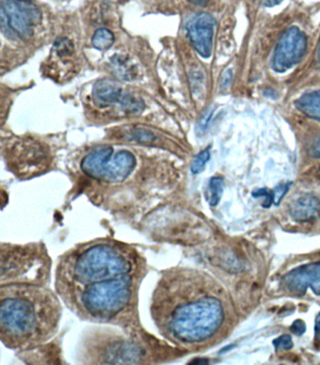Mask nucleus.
<instances>
[{
    "label": "nucleus",
    "mask_w": 320,
    "mask_h": 365,
    "mask_svg": "<svg viewBox=\"0 0 320 365\" xmlns=\"http://www.w3.org/2000/svg\"><path fill=\"white\" fill-rule=\"evenodd\" d=\"M210 158V148L201 151L197 157H195L194 161L192 163L191 170L194 174H200L205 168L206 164L209 162Z\"/></svg>",
    "instance_id": "obj_19"
},
{
    "label": "nucleus",
    "mask_w": 320,
    "mask_h": 365,
    "mask_svg": "<svg viewBox=\"0 0 320 365\" xmlns=\"http://www.w3.org/2000/svg\"><path fill=\"white\" fill-rule=\"evenodd\" d=\"M316 61H318V63L320 67V40H319V47H318V52H316Z\"/></svg>",
    "instance_id": "obj_29"
},
{
    "label": "nucleus",
    "mask_w": 320,
    "mask_h": 365,
    "mask_svg": "<svg viewBox=\"0 0 320 365\" xmlns=\"http://www.w3.org/2000/svg\"><path fill=\"white\" fill-rule=\"evenodd\" d=\"M310 154L313 158L320 159V139L313 144L310 150Z\"/></svg>",
    "instance_id": "obj_25"
},
{
    "label": "nucleus",
    "mask_w": 320,
    "mask_h": 365,
    "mask_svg": "<svg viewBox=\"0 0 320 365\" xmlns=\"http://www.w3.org/2000/svg\"><path fill=\"white\" fill-rule=\"evenodd\" d=\"M132 136L135 140L141 142V143H153L155 138L153 133L145 130H138L133 133Z\"/></svg>",
    "instance_id": "obj_22"
},
{
    "label": "nucleus",
    "mask_w": 320,
    "mask_h": 365,
    "mask_svg": "<svg viewBox=\"0 0 320 365\" xmlns=\"http://www.w3.org/2000/svg\"><path fill=\"white\" fill-rule=\"evenodd\" d=\"M306 46V37L300 29L291 26L287 29L275 47L272 69L280 73L291 69L304 58Z\"/></svg>",
    "instance_id": "obj_9"
},
{
    "label": "nucleus",
    "mask_w": 320,
    "mask_h": 365,
    "mask_svg": "<svg viewBox=\"0 0 320 365\" xmlns=\"http://www.w3.org/2000/svg\"><path fill=\"white\" fill-rule=\"evenodd\" d=\"M112 65H113L115 73H117L118 76H120V78L121 77V78L125 80L135 79L136 76L135 65H133L127 56H115L114 58H112Z\"/></svg>",
    "instance_id": "obj_15"
},
{
    "label": "nucleus",
    "mask_w": 320,
    "mask_h": 365,
    "mask_svg": "<svg viewBox=\"0 0 320 365\" xmlns=\"http://www.w3.org/2000/svg\"><path fill=\"white\" fill-rule=\"evenodd\" d=\"M94 99L98 102L105 103H121L124 95L123 90L115 83L110 80H100L93 88Z\"/></svg>",
    "instance_id": "obj_13"
},
{
    "label": "nucleus",
    "mask_w": 320,
    "mask_h": 365,
    "mask_svg": "<svg viewBox=\"0 0 320 365\" xmlns=\"http://www.w3.org/2000/svg\"><path fill=\"white\" fill-rule=\"evenodd\" d=\"M83 338L81 363L91 364H155L165 360L167 346L159 345L142 331H120L110 328H93Z\"/></svg>",
    "instance_id": "obj_5"
},
{
    "label": "nucleus",
    "mask_w": 320,
    "mask_h": 365,
    "mask_svg": "<svg viewBox=\"0 0 320 365\" xmlns=\"http://www.w3.org/2000/svg\"><path fill=\"white\" fill-rule=\"evenodd\" d=\"M282 1L283 0H262V3L265 7H274Z\"/></svg>",
    "instance_id": "obj_27"
},
{
    "label": "nucleus",
    "mask_w": 320,
    "mask_h": 365,
    "mask_svg": "<svg viewBox=\"0 0 320 365\" xmlns=\"http://www.w3.org/2000/svg\"><path fill=\"white\" fill-rule=\"evenodd\" d=\"M120 105L127 112L133 113V114L141 112L142 110L144 109L143 102L139 99H136V98L132 96V95H124Z\"/></svg>",
    "instance_id": "obj_18"
},
{
    "label": "nucleus",
    "mask_w": 320,
    "mask_h": 365,
    "mask_svg": "<svg viewBox=\"0 0 320 365\" xmlns=\"http://www.w3.org/2000/svg\"><path fill=\"white\" fill-rule=\"evenodd\" d=\"M272 344H274L275 349L277 350H289L291 349L293 346L292 338L289 334H284L282 336L277 338V339L274 340Z\"/></svg>",
    "instance_id": "obj_20"
},
{
    "label": "nucleus",
    "mask_w": 320,
    "mask_h": 365,
    "mask_svg": "<svg viewBox=\"0 0 320 365\" xmlns=\"http://www.w3.org/2000/svg\"><path fill=\"white\" fill-rule=\"evenodd\" d=\"M295 105L302 114L320 121V91L302 95Z\"/></svg>",
    "instance_id": "obj_14"
},
{
    "label": "nucleus",
    "mask_w": 320,
    "mask_h": 365,
    "mask_svg": "<svg viewBox=\"0 0 320 365\" xmlns=\"http://www.w3.org/2000/svg\"><path fill=\"white\" fill-rule=\"evenodd\" d=\"M254 197H265L266 200L264 201L263 207H269L274 204V191L271 192L267 189H259L256 190V191L253 192Z\"/></svg>",
    "instance_id": "obj_21"
},
{
    "label": "nucleus",
    "mask_w": 320,
    "mask_h": 365,
    "mask_svg": "<svg viewBox=\"0 0 320 365\" xmlns=\"http://www.w3.org/2000/svg\"><path fill=\"white\" fill-rule=\"evenodd\" d=\"M282 286L292 295H304L310 287L320 296V262L306 264L287 272L282 279Z\"/></svg>",
    "instance_id": "obj_10"
},
{
    "label": "nucleus",
    "mask_w": 320,
    "mask_h": 365,
    "mask_svg": "<svg viewBox=\"0 0 320 365\" xmlns=\"http://www.w3.org/2000/svg\"><path fill=\"white\" fill-rule=\"evenodd\" d=\"M51 266V258L43 243H1V284L49 286Z\"/></svg>",
    "instance_id": "obj_6"
},
{
    "label": "nucleus",
    "mask_w": 320,
    "mask_h": 365,
    "mask_svg": "<svg viewBox=\"0 0 320 365\" xmlns=\"http://www.w3.org/2000/svg\"><path fill=\"white\" fill-rule=\"evenodd\" d=\"M224 183L223 179L220 177H215L210 180V206H217L220 202L222 195H223Z\"/></svg>",
    "instance_id": "obj_17"
},
{
    "label": "nucleus",
    "mask_w": 320,
    "mask_h": 365,
    "mask_svg": "<svg viewBox=\"0 0 320 365\" xmlns=\"http://www.w3.org/2000/svg\"><path fill=\"white\" fill-rule=\"evenodd\" d=\"M319 215L320 202L311 195L299 198L290 207V215L297 222H311L318 218Z\"/></svg>",
    "instance_id": "obj_12"
},
{
    "label": "nucleus",
    "mask_w": 320,
    "mask_h": 365,
    "mask_svg": "<svg viewBox=\"0 0 320 365\" xmlns=\"http://www.w3.org/2000/svg\"><path fill=\"white\" fill-rule=\"evenodd\" d=\"M202 276L182 267L161 272L150 299V316L160 335L182 350L212 339L223 325V304L210 294Z\"/></svg>",
    "instance_id": "obj_1"
},
{
    "label": "nucleus",
    "mask_w": 320,
    "mask_h": 365,
    "mask_svg": "<svg viewBox=\"0 0 320 365\" xmlns=\"http://www.w3.org/2000/svg\"><path fill=\"white\" fill-rule=\"evenodd\" d=\"M293 334L298 335V336H301V335L304 334L305 331H306V324L304 320L297 319L293 322L291 327H290Z\"/></svg>",
    "instance_id": "obj_24"
},
{
    "label": "nucleus",
    "mask_w": 320,
    "mask_h": 365,
    "mask_svg": "<svg viewBox=\"0 0 320 365\" xmlns=\"http://www.w3.org/2000/svg\"><path fill=\"white\" fill-rule=\"evenodd\" d=\"M7 164L21 178L36 176L50 165L48 150L32 138L19 139L7 150Z\"/></svg>",
    "instance_id": "obj_7"
},
{
    "label": "nucleus",
    "mask_w": 320,
    "mask_h": 365,
    "mask_svg": "<svg viewBox=\"0 0 320 365\" xmlns=\"http://www.w3.org/2000/svg\"><path fill=\"white\" fill-rule=\"evenodd\" d=\"M289 186H290V183L280 184V185H278L277 187V188L274 189V204L277 205V206H278V205L280 204V202L282 201V200L284 197V195H286L287 191H289Z\"/></svg>",
    "instance_id": "obj_23"
},
{
    "label": "nucleus",
    "mask_w": 320,
    "mask_h": 365,
    "mask_svg": "<svg viewBox=\"0 0 320 365\" xmlns=\"http://www.w3.org/2000/svg\"><path fill=\"white\" fill-rule=\"evenodd\" d=\"M62 317L58 294L49 286H0V338L14 350L34 349L58 334Z\"/></svg>",
    "instance_id": "obj_2"
},
{
    "label": "nucleus",
    "mask_w": 320,
    "mask_h": 365,
    "mask_svg": "<svg viewBox=\"0 0 320 365\" xmlns=\"http://www.w3.org/2000/svg\"><path fill=\"white\" fill-rule=\"evenodd\" d=\"M215 19L210 14H197L187 24V34L190 41L203 58L212 55L213 35H215Z\"/></svg>",
    "instance_id": "obj_11"
},
{
    "label": "nucleus",
    "mask_w": 320,
    "mask_h": 365,
    "mask_svg": "<svg viewBox=\"0 0 320 365\" xmlns=\"http://www.w3.org/2000/svg\"><path fill=\"white\" fill-rule=\"evenodd\" d=\"M315 341L316 345H320V313L316 317L315 323Z\"/></svg>",
    "instance_id": "obj_26"
},
{
    "label": "nucleus",
    "mask_w": 320,
    "mask_h": 365,
    "mask_svg": "<svg viewBox=\"0 0 320 365\" xmlns=\"http://www.w3.org/2000/svg\"><path fill=\"white\" fill-rule=\"evenodd\" d=\"M188 1L192 3V4L204 6L206 5L207 3H209L210 0H188Z\"/></svg>",
    "instance_id": "obj_28"
},
{
    "label": "nucleus",
    "mask_w": 320,
    "mask_h": 365,
    "mask_svg": "<svg viewBox=\"0 0 320 365\" xmlns=\"http://www.w3.org/2000/svg\"><path fill=\"white\" fill-rule=\"evenodd\" d=\"M146 261L138 249L102 237L80 243L59 257L56 282L91 284L127 275H146Z\"/></svg>",
    "instance_id": "obj_4"
},
{
    "label": "nucleus",
    "mask_w": 320,
    "mask_h": 365,
    "mask_svg": "<svg viewBox=\"0 0 320 365\" xmlns=\"http://www.w3.org/2000/svg\"><path fill=\"white\" fill-rule=\"evenodd\" d=\"M1 25L7 26L21 38H29L41 19L36 5L26 0H1Z\"/></svg>",
    "instance_id": "obj_8"
},
{
    "label": "nucleus",
    "mask_w": 320,
    "mask_h": 365,
    "mask_svg": "<svg viewBox=\"0 0 320 365\" xmlns=\"http://www.w3.org/2000/svg\"><path fill=\"white\" fill-rule=\"evenodd\" d=\"M114 43V35L106 29H100L93 37V46L98 50H105Z\"/></svg>",
    "instance_id": "obj_16"
},
{
    "label": "nucleus",
    "mask_w": 320,
    "mask_h": 365,
    "mask_svg": "<svg viewBox=\"0 0 320 365\" xmlns=\"http://www.w3.org/2000/svg\"><path fill=\"white\" fill-rule=\"evenodd\" d=\"M144 277L127 275L86 284L56 282V289L66 307L85 322L142 331L138 292Z\"/></svg>",
    "instance_id": "obj_3"
}]
</instances>
